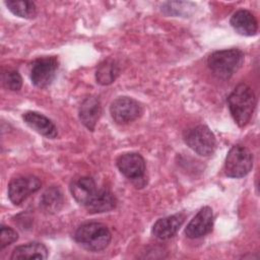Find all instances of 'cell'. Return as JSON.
<instances>
[{
	"mask_svg": "<svg viewBox=\"0 0 260 260\" xmlns=\"http://www.w3.org/2000/svg\"><path fill=\"white\" fill-rule=\"evenodd\" d=\"M229 109L235 122L240 126H246L255 109L256 96L253 89L246 83L238 84L228 98Z\"/></svg>",
	"mask_w": 260,
	"mask_h": 260,
	"instance_id": "6da1fadb",
	"label": "cell"
},
{
	"mask_svg": "<svg viewBox=\"0 0 260 260\" xmlns=\"http://www.w3.org/2000/svg\"><path fill=\"white\" fill-rule=\"evenodd\" d=\"M244 53L239 49H226L213 52L207 59L208 68L220 79H229L243 65Z\"/></svg>",
	"mask_w": 260,
	"mask_h": 260,
	"instance_id": "7a4b0ae2",
	"label": "cell"
},
{
	"mask_svg": "<svg viewBox=\"0 0 260 260\" xmlns=\"http://www.w3.org/2000/svg\"><path fill=\"white\" fill-rule=\"evenodd\" d=\"M74 239L86 250L99 252L108 247L112 236L105 224L90 221L82 223L77 228L74 234Z\"/></svg>",
	"mask_w": 260,
	"mask_h": 260,
	"instance_id": "3957f363",
	"label": "cell"
},
{
	"mask_svg": "<svg viewBox=\"0 0 260 260\" xmlns=\"http://www.w3.org/2000/svg\"><path fill=\"white\" fill-rule=\"evenodd\" d=\"M183 137L185 143L199 155L208 156L215 150V136L205 125H198L187 129Z\"/></svg>",
	"mask_w": 260,
	"mask_h": 260,
	"instance_id": "277c9868",
	"label": "cell"
},
{
	"mask_svg": "<svg viewBox=\"0 0 260 260\" xmlns=\"http://www.w3.org/2000/svg\"><path fill=\"white\" fill-rule=\"evenodd\" d=\"M253 167V154L243 145H234L224 161V173L231 178H243Z\"/></svg>",
	"mask_w": 260,
	"mask_h": 260,
	"instance_id": "5b68a950",
	"label": "cell"
},
{
	"mask_svg": "<svg viewBox=\"0 0 260 260\" xmlns=\"http://www.w3.org/2000/svg\"><path fill=\"white\" fill-rule=\"evenodd\" d=\"M59 62L55 56H45L36 59L30 68V79L34 85L40 88L49 86L54 80Z\"/></svg>",
	"mask_w": 260,
	"mask_h": 260,
	"instance_id": "8992f818",
	"label": "cell"
},
{
	"mask_svg": "<svg viewBox=\"0 0 260 260\" xmlns=\"http://www.w3.org/2000/svg\"><path fill=\"white\" fill-rule=\"evenodd\" d=\"M41 181L36 176H20L10 181L8 185V198L15 204L22 203L30 194L37 192L41 188Z\"/></svg>",
	"mask_w": 260,
	"mask_h": 260,
	"instance_id": "52a82bcc",
	"label": "cell"
},
{
	"mask_svg": "<svg viewBox=\"0 0 260 260\" xmlns=\"http://www.w3.org/2000/svg\"><path fill=\"white\" fill-rule=\"evenodd\" d=\"M110 113L118 124H127L140 117L142 108L140 104L129 96L117 98L110 107Z\"/></svg>",
	"mask_w": 260,
	"mask_h": 260,
	"instance_id": "ba28073f",
	"label": "cell"
},
{
	"mask_svg": "<svg viewBox=\"0 0 260 260\" xmlns=\"http://www.w3.org/2000/svg\"><path fill=\"white\" fill-rule=\"evenodd\" d=\"M116 165L126 178L138 180L144 176L145 160L141 154L137 152H126L121 154L116 161Z\"/></svg>",
	"mask_w": 260,
	"mask_h": 260,
	"instance_id": "9c48e42d",
	"label": "cell"
},
{
	"mask_svg": "<svg viewBox=\"0 0 260 260\" xmlns=\"http://www.w3.org/2000/svg\"><path fill=\"white\" fill-rule=\"evenodd\" d=\"M213 226V212L209 206L202 207L190 220L185 235L190 239H198L209 234Z\"/></svg>",
	"mask_w": 260,
	"mask_h": 260,
	"instance_id": "30bf717a",
	"label": "cell"
},
{
	"mask_svg": "<svg viewBox=\"0 0 260 260\" xmlns=\"http://www.w3.org/2000/svg\"><path fill=\"white\" fill-rule=\"evenodd\" d=\"M99 189L94 180L90 177H80L72 181L70 185V192L73 198L84 206L88 205L93 200Z\"/></svg>",
	"mask_w": 260,
	"mask_h": 260,
	"instance_id": "8fae6325",
	"label": "cell"
},
{
	"mask_svg": "<svg viewBox=\"0 0 260 260\" xmlns=\"http://www.w3.org/2000/svg\"><path fill=\"white\" fill-rule=\"evenodd\" d=\"M184 219L185 216L182 213L159 218L152 226V235L159 240L171 239L178 233L184 222Z\"/></svg>",
	"mask_w": 260,
	"mask_h": 260,
	"instance_id": "7c38bea8",
	"label": "cell"
},
{
	"mask_svg": "<svg viewBox=\"0 0 260 260\" xmlns=\"http://www.w3.org/2000/svg\"><path fill=\"white\" fill-rule=\"evenodd\" d=\"M22 119L27 126L43 136L48 138H55L58 134L56 125L41 113L28 111L22 115Z\"/></svg>",
	"mask_w": 260,
	"mask_h": 260,
	"instance_id": "4fadbf2b",
	"label": "cell"
},
{
	"mask_svg": "<svg viewBox=\"0 0 260 260\" xmlns=\"http://www.w3.org/2000/svg\"><path fill=\"white\" fill-rule=\"evenodd\" d=\"M101 102L96 96L86 98L79 108V119L81 123L90 131H93L101 116Z\"/></svg>",
	"mask_w": 260,
	"mask_h": 260,
	"instance_id": "5bb4252c",
	"label": "cell"
},
{
	"mask_svg": "<svg viewBox=\"0 0 260 260\" xmlns=\"http://www.w3.org/2000/svg\"><path fill=\"white\" fill-rule=\"evenodd\" d=\"M231 24L238 34L247 37L254 36L258 29L256 17L250 11L245 9H240L232 15Z\"/></svg>",
	"mask_w": 260,
	"mask_h": 260,
	"instance_id": "9a60e30c",
	"label": "cell"
},
{
	"mask_svg": "<svg viewBox=\"0 0 260 260\" xmlns=\"http://www.w3.org/2000/svg\"><path fill=\"white\" fill-rule=\"evenodd\" d=\"M48 257V249L46 246L39 242H30L24 245H20L16 247L12 254V260H20V259H47Z\"/></svg>",
	"mask_w": 260,
	"mask_h": 260,
	"instance_id": "2e32d148",
	"label": "cell"
},
{
	"mask_svg": "<svg viewBox=\"0 0 260 260\" xmlns=\"http://www.w3.org/2000/svg\"><path fill=\"white\" fill-rule=\"evenodd\" d=\"M116 204L117 200L114 194L108 188H100L93 200L85 207L90 213H101L114 209Z\"/></svg>",
	"mask_w": 260,
	"mask_h": 260,
	"instance_id": "e0dca14e",
	"label": "cell"
},
{
	"mask_svg": "<svg viewBox=\"0 0 260 260\" xmlns=\"http://www.w3.org/2000/svg\"><path fill=\"white\" fill-rule=\"evenodd\" d=\"M120 73V66L116 60L107 59L103 61L96 68L95 79L102 85L111 84L118 77Z\"/></svg>",
	"mask_w": 260,
	"mask_h": 260,
	"instance_id": "ac0fdd59",
	"label": "cell"
},
{
	"mask_svg": "<svg viewBox=\"0 0 260 260\" xmlns=\"http://www.w3.org/2000/svg\"><path fill=\"white\" fill-rule=\"evenodd\" d=\"M64 199L61 190L58 187L52 186L46 190L41 199L42 207L50 213L58 211L63 205Z\"/></svg>",
	"mask_w": 260,
	"mask_h": 260,
	"instance_id": "d6986e66",
	"label": "cell"
},
{
	"mask_svg": "<svg viewBox=\"0 0 260 260\" xmlns=\"http://www.w3.org/2000/svg\"><path fill=\"white\" fill-rule=\"evenodd\" d=\"M5 5L14 15L22 18H26V19L35 18L38 13L37 6L32 1L9 0V1H5Z\"/></svg>",
	"mask_w": 260,
	"mask_h": 260,
	"instance_id": "ffe728a7",
	"label": "cell"
},
{
	"mask_svg": "<svg viewBox=\"0 0 260 260\" xmlns=\"http://www.w3.org/2000/svg\"><path fill=\"white\" fill-rule=\"evenodd\" d=\"M2 82L5 88L17 91L22 86V78L16 70H6L2 74Z\"/></svg>",
	"mask_w": 260,
	"mask_h": 260,
	"instance_id": "44dd1931",
	"label": "cell"
},
{
	"mask_svg": "<svg viewBox=\"0 0 260 260\" xmlns=\"http://www.w3.org/2000/svg\"><path fill=\"white\" fill-rule=\"evenodd\" d=\"M18 239L17 233L10 226L1 225L0 230V249H4Z\"/></svg>",
	"mask_w": 260,
	"mask_h": 260,
	"instance_id": "7402d4cb",
	"label": "cell"
}]
</instances>
